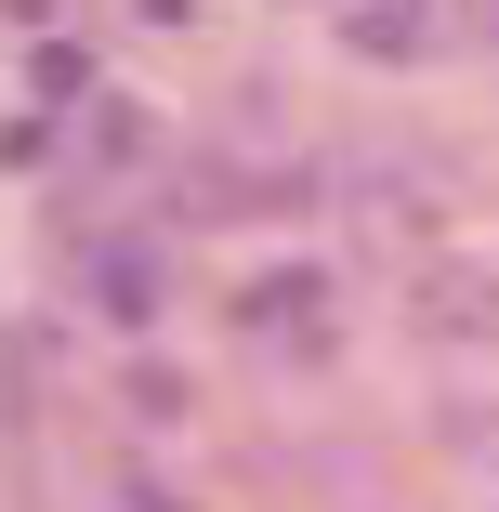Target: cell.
Wrapping results in <instances>:
<instances>
[{"label": "cell", "mask_w": 499, "mask_h": 512, "mask_svg": "<svg viewBox=\"0 0 499 512\" xmlns=\"http://www.w3.org/2000/svg\"><path fill=\"white\" fill-rule=\"evenodd\" d=\"M342 40H355V53H381V66H394V53H434V40H447V27H434V14H421V0H408V14H394V0H355V14H342Z\"/></svg>", "instance_id": "obj_1"}, {"label": "cell", "mask_w": 499, "mask_h": 512, "mask_svg": "<svg viewBox=\"0 0 499 512\" xmlns=\"http://www.w3.org/2000/svg\"><path fill=\"white\" fill-rule=\"evenodd\" d=\"M434 329H499V276H434Z\"/></svg>", "instance_id": "obj_2"}, {"label": "cell", "mask_w": 499, "mask_h": 512, "mask_svg": "<svg viewBox=\"0 0 499 512\" xmlns=\"http://www.w3.org/2000/svg\"><path fill=\"white\" fill-rule=\"evenodd\" d=\"M250 316H263V329H289V316H316V276H263V289H250Z\"/></svg>", "instance_id": "obj_3"}]
</instances>
